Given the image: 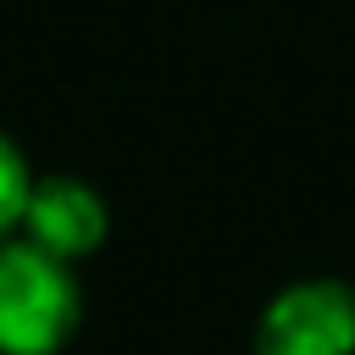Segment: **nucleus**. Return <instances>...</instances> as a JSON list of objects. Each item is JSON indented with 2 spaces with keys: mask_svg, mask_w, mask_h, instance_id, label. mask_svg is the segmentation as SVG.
Returning a JSON list of instances; mask_svg holds the SVG:
<instances>
[{
  "mask_svg": "<svg viewBox=\"0 0 355 355\" xmlns=\"http://www.w3.org/2000/svg\"><path fill=\"white\" fill-rule=\"evenodd\" d=\"M83 322V294L67 261L22 233L0 244V355H61Z\"/></svg>",
  "mask_w": 355,
  "mask_h": 355,
  "instance_id": "nucleus-1",
  "label": "nucleus"
},
{
  "mask_svg": "<svg viewBox=\"0 0 355 355\" xmlns=\"http://www.w3.org/2000/svg\"><path fill=\"white\" fill-rule=\"evenodd\" d=\"M255 355H355V288L344 277L283 283L255 316Z\"/></svg>",
  "mask_w": 355,
  "mask_h": 355,
  "instance_id": "nucleus-2",
  "label": "nucleus"
},
{
  "mask_svg": "<svg viewBox=\"0 0 355 355\" xmlns=\"http://www.w3.org/2000/svg\"><path fill=\"white\" fill-rule=\"evenodd\" d=\"M111 233V216H105V200L94 183L72 178V172H44L33 178V194H28V211H22V239L39 244L44 255L78 266L83 255H94Z\"/></svg>",
  "mask_w": 355,
  "mask_h": 355,
  "instance_id": "nucleus-3",
  "label": "nucleus"
},
{
  "mask_svg": "<svg viewBox=\"0 0 355 355\" xmlns=\"http://www.w3.org/2000/svg\"><path fill=\"white\" fill-rule=\"evenodd\" d=\"M28 194H33V172L17 150L11 133H0V244L22 233V211H28Z\"/></svg>",
  "mask_w": 355,
  "mask_h": 355,
  "instance_id": "nucleus-4",
  "label": "nucleus"
}]
</instances>
